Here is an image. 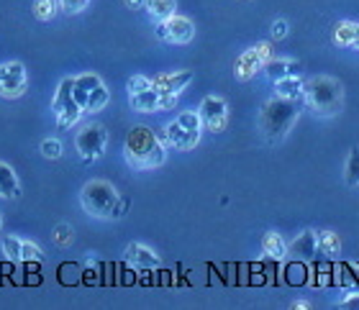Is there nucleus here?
I'll return each mask as SVG.
<instances>
[{
    "label": "nucleus",
    "instance_id": "f257e3e1",
    "mask_svg": "<svg viewBox=\"0 0 359 310\" xmlns=\"http://www.w3.org/2000/svg\"><path fill=\"white\" fill-rule=\"evenodd\" d=\"M123 157L136 169H154L165 162V144L149 126H134L123 141Z\"/></svg>",
    "mask_w": 359,
    "mask_h": 310
},
{
    "label": "nucleus",
    "instance_id": "f03ea898",
    "mask_svg": "<svg viewBox=\"0 0 359 310\" xmlns=\"http://www.w3.org/2000/svg\"><path fill=\"white\" fill-rule=\"evenodd\" d=\"M300 115V100H287V98H272L267 100L259 111V126H262L267 141H280L285 134L292 129V123L298 121Z\"/></svg>",
    "mask_w": 359,
    "mask_h": 310
},
{
    "label": "nucleus",
    "instance_id": "7ed1b4c3",
    "mask_svg": "<svg viewBox=\"0 0 359 310\" xmlns=\"http://www.w3.org/2000/svg\"><path fill=\"white\" fill-rule=\"evenodd\" d=\"M303 98L316 115H334L341 108V85L334 77H313L303 85Z\"/></svg>",
    "mask_w": 359,
    "mask_h": 310
},
{
    "label": "nucleus",
    "instance_id": "20e7f679",
    "mask_svg": "<svg viewBox=\"0 0 359 310\" xmlns=\"http://www.w3.org/2000/svg\"><path fill=\"white\" fill-rule=\"evenodd\" d=\"M80 203L83 208L90 213V216H95V218H113L116 216V208L121 203V195L116 192L111 182L105 180H93L88 182L80 192Z\"/></svg>",
    "mask_w": 359,
    "mask_h": 310
},
{
    "label": "nucleus",
    "instance_id": "39448f33",
    "mask_svg": "<svg viewBox=\"0 0 359 310\" xmlns=\"http://www.w3.org/2000/svg\"><path fill=\"white\" fill-rule=\"evenodd\" d=\"M72 87H75V77H65L52 100V111L57 115V126L60 129H72L80 121V115H83V108H80V103L72 95Z\"/></svg>",
    "mask_w": 359,
    "mask_h": 310
},
{
    "label": "nucleus",
    "instance_id": "423d86ee",
    "mask_svg": "<svg viewBox=\"0 0 359 310\" xmlns=\"http://www.w3.org/2000/svg\"><path fill=\"white\" fill-rule=\"evenodd\" d=\"M105 144H108V131L100 123H88L83 131H77L75 136V146L83 162H95L97 157H103Z\"/></svg>",
    "mask_w": 359,
    "mask_h": 310
},
{
    "label": "nucleus",
    "instance_id": "0eeeda50",
    "mask_svg": "<svg viewBox=\"0 0 359 310\" xmlns=\"http://www.w3.org/2000/svg\"><path fill=\"white\" fill-rule=\"evenodd\" d=\"M26 87H29V80H26V69L21 62L0 64V98H21Z\"/></svg>",
    "mask_w": 359,
    "mask_h": 310
},
{
    "label": "nucleus",
    "instance_id": "6e6552de",
    "mask_svg": "<svg viewBox=\"0 0 359 310\" xmlns=\"http://www.w3.org/2000/svg\"><path fill=\"white\" fill-rule=\"evenodd\" d=\"M157 36L162 41H172V44H187L195 36V23L185 15H170L167 21H159Z\"/></svg>",
    "mask_w": 359,
    "mask_h": 310
},
{
    "label": "nucleus",
    "instance_id": "1a4fd4ad",
    "mask_svg": "<svg viewBox=\"0 0 359 310\" xmlns=\"http://www.w3.org/2000/svg\"><path fill=\"white\" fill-rule=\"evenodd\" d=\"M198 113H201V118H203V126H208V131H213V134H221V131L226 129V121H229L226 100L208 95V98L201 103Z\"/></svg>",
    "mask_w": 359,
    "mask_h": 310
},
{
    "label": "nucleus",
    "instance_id": "9d476101",
    "mask_svg": "<svg viewBox=\"0 0 359 310\" xmlns=\"http://www.w3.org/2000/svg\"><path fill=\"white\" fill-rule=\"evenodd\" d=\"M193 80V72H162L151 80V87L159 92V95H180Z\"/></svg>",
    "mask_w": 359,
    "mask_h": 310
},
{
    "label": "nucleus",
    "instance_id": "9b49d317",
    "mask_svg": "<svg viewBox=\"0 0 359 310\" xmlns=\"http://www.w3.org/2000/svg\"><path fill=\"white\" fill-rule=\"evenodd\" d=\"M292 259H300V262H313L318 259V244H316V231H303V234L290 244V249H287Z\"/></svg>",
    "mask_w": 359,
    "mask_h": 310
},
{
    "label": "nucleus",
    "instance_id": "f8f14e48",
    "mask_svg": "<svg viewBox=\"0 0 359 310\" xmlns=\"http://www.w3.org/2000/svg\"><path fill=\"white\" fill-rule=\"evenodd\" d=\"M126 262L136 269H157L159 257L151 249L142 246V244H128L126 249Z\"/></svg>",
    "mask_w": 359,
    "mask_h": 310
},
{
    "label": "nucleus",
    "instance_id": "ddd939ff",
    "mask_svg": "<svg viewBox=\"0 0 359 310\" xmlns=\"http://www.w3.org/2000/svg\"><path fill=\"white\" fill-rule=\"evenodd\" d=\"M262 67H264V62L259 59V54H257L255 46H252V49H247V52L236 59V64H233V75H236V80L247 83V80H252V77L257 75V69H262Z\"/></svg>",
    "mask_w": 359,
    "mask_h": 310
},
{
    "label": "nucleus",
    "instance_id": "4468645a",
    "mask_svg": "<svg viewBox=\"0 0 359 310\" xmlns=\"http://www.w3.org/2000/svg\"><path fill=\"white\" fill-rule=\"evenodd\" d=\"M283 282L285 285H290V288H300V285H308V274H311V269H308V262H300V259H292V262H287L283 269Z\"/></svg>",
    "mask_w": 359,
    "mask_h": 310
},
{
    "label": "nucleus",
    "instance_id": "2eb2a0df",
    "mask_svg": "<svg viewBox=\"0 0 359 310\" xmlns=\"http://www.w3.org/2000/svg\"><path fill=\"white\" fill-rule=\"evenodd\" d=\"M97 85H103V80H100L97 75H93V72L75 77V87H72V95H75V100L80 103V108H83V111H85V106H88V95L95 90Z\"/></svg>",
    "mask_w": 359,
    "mask_h": 310
},
{
    "label": "nucleus",
    "instance_id": "dca6fc26",
    "mask_svg": "<svg viewBox=\"0 0 359 310\" xmlns=\"http://www.w3.org/2000/svg\"><path fill=\"white\" fill-rule=\"evenodd\" d=\"M264 72H267V77L272 80V83H277V80H283V77H290V75H298L300 72V64L298 62H285V59H267L264 62Z\"/></svg>",
    "mask_w": 359,
    "mask_h": 310
},
{
    "label": "nucleus",
    "instance_id": "f3484780",
    "mask_svg": "<svg viewBox=\"0 0 359 310\" xmlns=\"http://www.w3.org/2000/svg\"><path fill=\"white\" fill-rule=\"evenodd\" d=\"M316 244H318V257L321 259H337L339 251H341V241L334 231H318Z\"/></svg>",
    "mask_w": 359,
    "mask_h": 310
},
{
    "label": "nucleus",
    "instance_id": "a211bd4d",
    "mask_svg": "<svg viewBox=\"0 0 359 310\" xmlns=\"http://www.w3.org/2000/svg\"><path fill=\"white\" fill-rule=\"evenodd\" d=\"M0 197H11V200H18L21 197V185H18V177L8 164L0 162Z\"/></svg>",
    "mask_w": 359,
    "mask_h": 310
},
{
    "label": "nucleus",
    "instance_id": "6ab92c4d",
    "mask_svg": "<svg viewBox=\"0 0 359 310\" xmlns=\"http://www.w3.org/2000/svg\"><path fill=\"white\" fill-rule=\"evenodd\" d=\"M334 285H341V288H352L359 290V269L349 262H339L334 265Z\"/></svg>",
    "mask_w": 359,
    "mask_h": 310
},
{
    "label": "nucleus",
    "instance_id": "aec40b11",
    "mask_svg": "<svg viewBox=\"0 0 359 310\" xmlns=\"http://www.w3.org/2000/svg\"><path fill=\"white\" fill-rule=\"evenodd\" d=\"M131 108L139 111V113H154V111L159 108V92L154 90V87L134 92V95H131Z\"/></svg>",
    "mask_w": 359,
    "mask_h": 310
},
{
    "label": "nucleus",
    "instance_id": "412c9836",
    "mask_svg": "<svg viewBox=\"0 0 359 310\" xmlns=\"http://www.w3.org/2000/svg\"><path fill=\"white\" fill-rule=\"evenodd\" d=\"M277 95L280 98H287V100H300L303 98V80L298 75H290V77H283V80H277Z\"/></svg>",
    "mask_w": 359,
    "mask_h": 310
},
{
    "label": "nucleus",
    "instance_id": "4be33fe9",
    "mask_svg": "<svg viewBox=\"0 0 359 310\" xmlns=\"http://www.w3.org/2000/svg\"><path fill=\"white\" fill-rule=\"evenodd\" d=\"M262 251L267 254V257L280 259V262L287 257V246H285L283 236L275 234V231H267V234L262 236Z\"/></svg>",
    "mask_w": 359,
    "mask_h": 310
},
{
    "label": "nucleus",
    "instance_id": "5701e85b",
    "mask_svg": "<svg viewBox=\"0 0 359 310\" xmlns=\"http://www.w3.org/2000/svg\"><path fill=\"white\" fill-rule=\"evenodd\" d=\"M147 10H149L151 18H157V21H167L170 15H175L177 10V3L175 0H147Z\"/></svg>",
    "mask_w": 359,
    "mask_h": 310
},
{
    "label": "nucleus",
    "instance_id": "b1692460",
    "mask_svg": "<svg viewBox=\"0 0 359 310\" xmlns=\"http://www.w3.org/2000/svg\"><path fill=\"white\" fill-rule=\"evenodd\" d=\"M359 34V26L352 21H339L337 23V31H334V38H337V44L341 46H352L354 38H357Z\"/></svg>",
    "mask_w": 359,
    "mask_h": 310
},
{
    "label": "nucleus",
    "instance_id": "393cba45",
    "mask_svg": "<svg viewBox=\"0 0 359 310\" xmlns=\"http://www.w3.org/2000/svg\"><path fill=\"white\" fill-rule=\"evenodd\" d=\"M108 100H111L108 87H105V85H97L95 90L88 95V106H85V111H88V113H97V111H103V108L108 106Z\"/></svg>",
    "mask_w": 359,
    "mask_h": 310
},
{
    "label": "nucleus",
    "instance_id": "a878e982",
    "mask_svg": "<svg viewBox=\"0 0 359 310\" xmlns=\"http://www.w3.org/2000/svg\"><path fill=\"white\" fill-rule=\"evenodd\" d=\"M57 10H62L60 0H34V15L39 21H52Z\"/></svg>",
    "mask_w": 359,
    "mask_h": 310
},
{
    "label": "nucleus",
    "instance_id": "bb28decb",
    "mask_svg": "<svg viewBox=\"0 0 359 310\" xmlns=\"http://www.w3.org/2000/svg\"><path fill=\"white\" fill-rule=\"evenodd\" d=\"M344 177H346V185H352V188L359 185V146H354L352 152H349V159H346V167H344Z\"/></svg>",
    "mask_w": 359,
    "mask_h": 310
},
{
    "label": "nucleus",
    "instance_id": "cd10ccee",
    "mask_svg": "<svg viewBox=\"0 0 359 310\" xmlns=\"http://www.w3.org/2000/svg\"><path fill=\"white\" fill-rule=\"evenodd\" d=\"M21 249H23V241H21V239H15V236H6V239H3V254H6L8 262H13V265L23 262Z\"/></svg>",
    "mask_w": 359,
    "mask_h": 310
},
{
    "label": "nucleus",
    "instance_id": "c85d7f7f",
    "mask_svg": "<svg viewBox=\"0 0 359 310\" xmlns=\"http://www.w3.org/2000/svg\"><path fill=\"white\" fill-rule=\"evenodd\" d=\"M177 121L185 131H201V126H203V118L198 111H185V113H180Z\"/></svg>",
    "mask_w": 359,
    "mask_h": 310
},
{
    "label": "nucleus",
    "instance_id": "c756f323",
    "mask_svg": "<svg viewBox=\"0 0 359 310\" xmlns=\"http://www.w3.org/2000/svg\"><path fill=\"white\" fill-rule=\"evenodd\" d=\"M21 257H23V262H41V259H44V254H41V249H39L34 241H23Z\"/></svg>",
    "mask_w": 359,
    "mask_h": 310
},
{
    "label": "nucleus",
    "instance_id": "7c9ffc66",
    "mask_svg": "<svg viewBox=\"0 0 359 310\" xmlns=\"http://www.w3.org/2000/svg\"><path fill=\"white\" fill-rule=\"evenodd\" d=\"M128 92L134 95V92H142V90H149L151 87V80L149 77H144V75H134V77H128Z\"/></svg>",
    "mask_w": 359,
    "mask_h": 310
},
{
    "label": "nucleus",
    "instance_id": "2f4dec72",
    "mask_svg": "<svg viewBox=\"0 0 359 310\" xmlns=\"http://www.w3.org/2000/svg\"><path fill=\"white\" fill-rule=\"evenodd\" d=\"M41 154H44L46 159H60L62 144L57 141V139H46V141H41Z\"/></svg>",
    "mask_w": 359,
    "mask_h": 310
},
{
    "label": "nucleus",
    "instance_id": "473e14b6",
    "mask_svg": "<svg viewBox=\"0 0 359 310\" xmlns=\"http://www.w3.org/2000/svg\"><path fill=\"white\" fill-rule=\"evenodd\" d=\"M90 0H60V6L65 13H80V10H85L88 8Z\"/></svg>",
    "mask_w": 359,
    "mask_h": 310
},
{
    "label": "nucleus",
    "instance_id": "72a5a7b5",
    "mask_svg": "<svg viewBox=\"0 0 359 310\" xmlns=\"http://www.w3.org/2000/svg\"><path fill=\"white\" fill-rule=\"evenodd\" d=\"M198 141H201V131H187L185 139H182V144L177 146L180 152H190L193 146H198Z\"/></svg>",
    "mask_w": 359,
    "mask_h": 310
},
{
    "label": "nucleus",
    "instance_id": "f704fd0d",
    "mask_svg": "<svg viewBox=\"0 0 359 310\" xmlns=\"http://www.w3.org/2000/svg\"><path fill=\"white\" fill-rule=\"evenodd\" d=\"M54 241L60 244V246L69 244V241H72V228H69V226H60V228H57V236H54Z\"/></svg>",
    "mask_w": 359,
    "mask_h": 310
},
{
    "label": "nucleus",
    "instance_id": "c9c22d12",
    "mask_svg": "<svg viewBox=\"0 0 359 310\" xmlns=\"http://www.w3.org/2000/svg\"><path fill=\"white\" fill-rule=\"evenodd\" d=\"M341 308H346V310H359V290H352L349 295L341 300Z\"/></svg>",
    "mask_w": 359,
    "mask_h": 310
},
{
    "label": "nucleus",
    "instance_id": "e433bc0d",
    "mask_svg": "<svg viewBox=\"0 0 359 310\" xmlns=\"http://www.w3.org/2000/svg\"><path fill=\"white\" fill-rule=\"evenodd\" d=\"M177 103V95H159V108L157 111H170Z\"/></svg>",
    "mask_w": 359,
    "mask_h": 310
},
{
    "label": "nucleus",
    "instance_id": "4c0bfd02",
    "mask_svg": "<svg viewBox=\"0 0 359 310\" xmlns=\"http://www.w3.org/2000/svg\"><path fill=\"white\" fill-rule=\"evenodd\" d=\"M255 52L259 54V59H262V62L272 59V49H269L267 41H264V44H257V46H255Z\"/></svg>",
    "mask_w": 359,
    "mask_h": 310
},
{
    "label": "nucleus",
    "instance_id": "58836bf2",
    "mask_svg": "<svg viewBox=\"0 0 359 310\" xmlns=\"http://www.w3.org/2000/svg\"><path fill=\"white\" fill-rule=\"evenodd\" d=\"M285 34H287V23H285V21H275V23H272V36L283 38Z\"/></svg>",
    "mask_w": 359,
    "mask_h": 310
},
{
    "label": "nucleus",
    "instance_id": "ea45409f",
    "mask_svg": "<svg viewBox=\"0 0 359 310\" xmlns=\"http://www.w3.org/2000/svg\"><path fill=\"white\" fill-rule=\"evenodd\" d=\"M126 211H128V200H123V197H121V203H118V208H116V216H113V218H123V216H126Z\"/></svg>",
    "mask_w": 359,
    "mask_h": 310
},
{
    "label": "nucleus",
    "instance_id": "a19ab883",
    "mask_svg": "<svg viewBox=\"0 0 359 310\" xmlns=\"http://www.w3.org/2000/svg\"><path fill=\"white\" fill-rule=\"evenodd\" d=\"M123 3H126L128 8H144L147 6V0H123Z\"/></svg>",
    "mask_w": 359,
    "mask_h": 310
},
{
    "label": "nucleus",
    "instance_id": "79ce46f5",
    "mask_svg": "<svg viewBox=\"0 0 359 310\" xmlns=\"http://www.w3.org/2000/svg\"><path fill=\"white\" fill-rule=\"evenodd\" d=\"M292 308H295V310H306V308H308V303H295Z\"/></svg>",
    "mask_w": 359,
    "mask_h": 310
},
{
    "label": "nucleus",
    "instance_id": "37998d69",
    "mask_svg": "<svg viewBox=\"0 0 359 310\" xmlns=\"http://www.w3.org/2000/svg\"><path fill=\"white\" fill-rule=\"evenodd\" d=\"M352 49H359V34H357V38H354V44H352Z\"/></svg>",
    "mask_w": 359,
    "mask_h": 310
},
{
    "label": "nucleus",
    "instance_id": "c03bdc74",
    "mask_svg": "<svg viewBox=\"0 0 359 310\" xmlns=\"http://www.w3.org/2000/svg\"><path fill=\"white\" fill-rule=\"evenodd\" d=\"M0 226H3V218H0Z\"/></svg>",
    "mask_w": 359,
    "mask_h": 310
}]
</instances>
